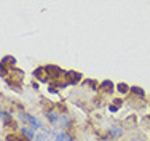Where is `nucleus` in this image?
<instances>
[{"instance_id": "f257e3e1", "label": "nucleus", "mask_w": 150, "mask_h": 141, "mask_svg": "<svg viewBox=\"0 0 150 141\" xmlns=\"http://www.w3.org/2000/svg\"><path fill=\"white\" fill-rule=\"evenodd\" d=\"M45 72H46V79L51 77V79H61L66 75V72L61 69L59 66H53V64H48L45 66Z\"/></svg>"}, {"instance_id": "f03ea898", "label": "nucleus", "mask_w": 150, "mask_h": 141, "mask_svg": "<svg viewBox=\"0 0 150 141\" xmlns=\"http://www.w3.org/2000/svg\"><path fill=\"white\" fill-rule=\"evenodd\" d=\"M64 79H66L67 85H75V84H78V82L81 80V74L77 72V71H69V72H66Z\"/></svg>"}, {"instance_id": "7ed1b4c3", "label": "nucleus", "mask_w": 150, "mask_h": 141, "mask_svg": "<svg viewBox=\"0 0 150 141\" xmlns=\"http://www.w3.org/2000/svg\"><path fill=\"white\" fill-rule=\"evenodd\" d=\"M109 133H110V138H120V136H123V127L112 125L109 128Z\"/></svg>"}, {"instance_id": "20e7f679", "label": "nucleus", "mask_w": 150, "mask_h": 141, "mask_svg": "<svg viewBox=\"0 0 150 141\" xmlns=\"http://www.w3.org/2000/svg\"><path fill=\"white\" fill-rule=\"evenodd\" d=\"M43 74H46V72H45V67H37V69L34 71V77L37 79L38 82H46V80H48V79H46Z\"/></svg>"}, {"instance_id": "39448f33", "label": "nucleus", "mask_w": 150, "mask_h": 141, "mask_svg": "<svg viewBox=\"0 0 150 141\" xmlns=\"http://www.w3.org/2000/svg\"><path fill=\"white\" fill-rule=\"evenodd\" d=\"M45 115H46V119H48V120L51 122V124H58V120L61 119V114L54 112V111H46Z\"/></svg>"}, {"instance_id": "423d86ee", "label": "nucleus", "mask_w": 150, "mask_h": 141, "mask_svg": "<svg viewBox=\"0 0 150 141\" xmlns=\"http://www.w3.org/2000/svg\"><path fill=\"white\" fill-rule=\"evenodd\" d=\"M99 90H102V92H107V93H110L113 90V84L110 80H104V82H101L99 84Z\"/></svg>"}, {"instance_id": "0eeeda50", "label": "nucleus", "mask_w": 150, "mask_h": 141, "mask_svg": "<svg viewBox=\"0 0 150 141\" xmlns=\"http://www.w3.org/2000/svg\"><path fill=\"white\" fill-rule=\"evenodd\" d=\"M21 135H24L27 140H34L35 138L34 128H30V127H23V128H21Z\"/></svg>"}, {"instance_id": "6e6552de", "label": "nucleus", "mask_w": 150, "mask_h": 141, "mask_svg": "<svg viewBox=\"0 0 150 141\" xmlns=\"http://www.w3.org/2000/svg\"><path fill=\"white\" fill-rule=\"evenodd\" d=\"M56 141H74L72 136L66 132H61V133H56Z\"/></svg>"}, {"instance_id": "1a4fd4ad", "label": "nucleus", "mask_w": 150, "mask_h": 141, "mask_svg": "<svg viewBox=\"0 0 150 141\" xmlns=\"http://www.w3.org/2000/svg\"><path fill=\"white\" fill-rule=\"evenodd\" d=\"M19 119H21L23 122H26V124L30 125V122H32V119H34V115L27 114L26 111H21V112H19Z\"/></svg>"}, {"instance_id": "9d476101", "label": "nucleus", "mask_w": 150, "mask_h": 141, "mask_svg": "<svg viewBox=\"0 0 150 141\" xmlns=\"http://www.w3.org/2000/svg\"><path fill=\"white\" fill-rule=\"evenodd\" d=\"M15 63H16V58L15 56H5L2 59V64H5V66H15Z\"/></svg>"}, {"instance_id": "9b49d317", "label": "nucleus", "mask_w": 150, "mask_h": 141, "mask_svg": "<svg viewBox=\"0 0 150 141\" xmlns=\"http://www.w3.org/2000/svg\"><path fill=\"white\" fill-rule=\"evenodd\" d=\"M6 141H30V140H27L26 136H18V135H8V136H6Z\"/></svg>"}, {"instance_id": "f8f14e48", "label": "nucleus", "mask_w": 150, "mask_h": 141, "mask_svg": "<svg viewBox=\"0 0 150 141\" xmlns=\"http://www.w3.org/2000/svg\"><path fill=\"white\" fill-rule=\"evenodd\" d=\"M129 90H131V92L134 93V95H139V96H141V98H142V96L145 95V92H144V90L141 88V87H136V85H134V87H131Z\"/></svg>"}, {"instance_id": "ddd939ff", "label": "nucleus", "mask_w": 150, "mask_h": 141, "mask_svg": "<svg viewBox=\"0 0 150 141\" xmlns=\"http://www.w3.org/2000/svg\"><path fill=\"white\" fill-rule=\"evenodd\" d=\"M129 88H131V87H128L126 84H123V82L117 85V90H118L120 93H128V92H129Z\"/></svg>"}, {"instance_id": "4468645a", "label": "nucleus", "mask_w": 150, "mask_h": 141, "mask_svg": "<svg viewBox=\"0 0 150 141\" xmlns=\"http://www.w3.org/2000/svg\"><path fill=\"white\" fill-rule=\"evenodd\" d=\"M0 117L3 119V122H5V124H10V122H11V115H10L8 112H0Z\"/></svg>"}, {"instance_id": "2eb2a0df", "label": "nucleus", "mask_w": 150, "mask_h": 141, "mask_svg": "<svg viewBox=\"0 0 150 141\" xmlns=\"http://www.w3.org/2000/svg\"><path fill=\"white\" fill-rule=\"evenodd\" d=\"M8 74H10V72L5 71V64L0 63V75H2V77H5V75H8Z\"/></svg>"}, {"instance_id": "dca6fc26", "label": "nucleus", "mask_w": 150, "mask_h": 141, "mask_svg": "<svg viewBox=\"0 0 150 141\" xmlns=\"http://www.w3.org/2000/svg\"><path fill=\"white\" fill-rule=\"evenodd\" d=\"M109 109H110V111H112V112H117V111H118V109H120V107H117V106H115V104H110V106H109Z\"/></svg>"}, {"instance_id": "f3484780", "label": "nucleus", "mask_w": 150, "mask_h": 141, "mask_svg": "<svg viewBox=\"0 0 150 141\" xmlns=\"http://www.w3.org/2000/svg\"><path fill=\"white\" fill-rule=\"evenodd\" d=\"M113 104H115L117 107H120L121 106V99H113Z\"/></svg>"}, {"instance_id": "a211bd4d", "label": "nucleus", "mask_w": 150, "mask_h": 141, "mask_svg": "<svg viewBox=\"0 0 150 141\" xmlns=\"http://www.w3.org/2000/svg\"><path fill=\"white\" fill-rule=\"evenodd\" d=\"M32 88H34V90L38 88V84H37V82H32Z\"/></svg>"}, {"instance_id": "6ab92c4d", "label": "nucleus", "mask_w": 150, "mask_h": 141, "mask_svg": "<svg viewBox=\"0 0 150 141\" xmlns=\"http://www.w3.org/2000/svg\"><path fill=\"white\" fill-rule=\"evenodd\" d=\"M133 141H137V140H133Z\"/></svg>"}, {"instance_id": "aec40b11", "label": "nucleus", "mask_w": 150, "mask_h": 141, "mask_svg": "<svg viewBox=\"0 0 150 141\" xmlns=\"http://www.w3.org/2000/svg\"><path fill=\"white\" fill-rule=\"evenodd\" d=\"M0 112H2V111H0Z\"/></svg>"}]
</instances>
